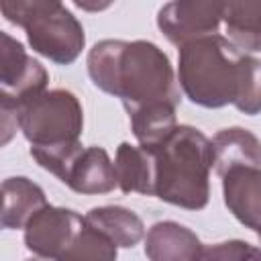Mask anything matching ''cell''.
<instances>
[{
  "mask_svg": "<svg viewBox=\"0 0 261 261\" xmlns=\"http://www.w3.org/2000/svg\"><path fill=\"white\" fill-rule=\"evenodd\" d=\"M224 0H171L157 12V27L177 47L198 37L218 33Z\"/></svg>",
  "mask_w": 261,
  "mask_h": 261,
  "instance_id": "52a82bcc",
  "label": "cell"
},
{
  "mask_svg": "<svg viewBox=\"0 0 261 261\" xmlns=\"http://www.w3.org/2000/svg\"><path fill=\"white\" fill-rule=\"evenodd\" d=\"M0 104L18 112L24 102L47 90L49 73L24 51L20 41L4 31L0 33Z\"/></svg>",
  "mask_w": 261,
  "mask_h": 261,
  "instance_id": "5b68a950",
  "label": "cell"
},
{
  "mask_svg": "<svg viewBox=\"0 0 261 261\" xmlns=\"http://www.w3.org/2000/svg\"><path fill=\"white\" fill-rule=\"evenodd\" d=\"M67 259H116V243L104 234L100 228L90 224L88 220L84 222L71 251L67 253Z\"/></svg>",
  "mask_w": 261,
  "mask_h": 261,
  "instance_id": "e0dca14e",
  "label": "cell"
},
{
  "mask_svg": "<svg viewBox=\"0 0 261 261\" xmlns=\"http://www.w3.org/2000/svg\"><path fill=\"white\" fill-rule=\"evenodd\" d=\"M45 204L47 198L41 186L22 175L6 177L2 181V228H24Z\"/></svg>",
  "mask_w": 261,
  "mask_h": 261,
  "instance_id": "5bb4252c",
  "label": "cell"
},
{
  "mask_svg": "<svg viewBox=\"0 0 261 261\" xmlns=\"http://www.w3.org/2000/svg\"><path fill=\"white\" fill-rule=\"evenodd\" d=\"M177 82L186 98L202 108L232 104L249 116L261 112V59L218 33L179 47Z\"/></svg>",
  "mask_w": 261,
  "mask_h": 261,
  "instance_id": "6da1fadb",
  "label": "cell"
},
{
  "mask_svg": "<svg viewBox=\"0 0 261 261\" xmlns=\"http://www.w3.org/2000/svg\"><path fill=\"white\" fill-rule=\"evenodd\" d=\"M210 257L212 259H247V257L259 259L261 249H255L243 241H226V243H216L212 247L204 245L202 259H210Z\"/></svg>",
  "mask_w": 261,
  "mask_h": 261,
  "instance_id": "d6986e66",
  "label": "cell"
},
{
  "mask_svg": "<svg viewBox=\"0 0 261 261\" xmlns=\"http://www.w3.org/2000/svg\"><path fill=\"white\" fill-rule=\"evenodd\" d=\"M204 245L184 224L173 220L155 222L145 237V255L153 261L202 259Z\"/></svg>",
  "mask_w": 261,
  "mask_h": 261,
  "instance_id": "8fae6325",
  "label": "cell"
},
{
  "mask_svg": "<svg viewBox=\"0 0 261 261\" xmlns=\"http://www.w3.org/2000/svg\"><path fill=\"white\" fill-rule=\"evenodd\" d=\"M2 16L20 29L31 27L35 20L59 10L63 0H0Z\"/></svg>",
  "mask_w": 261,
  "mask_h": 261,
  "instance_id": "ac0fdd59",
  "label": "cell"
},
{
  "mask_svg": "<svg viewBox=\"0 0 261 261\" xmlns=\"http://www.w3.org/2000/svg\"><path fill=\"white\" fill-rule=\"evenodd\" d=\"M149 151L155 157V196L186 210L206 208L212 169V145L206 135L177 124Z\"/></svg>",
  "mask_w": 261,
  "mask_h": 261,
  "instance_id": "3957f363",
  "label": "cell"
},
{
  "mask_svg": "<svg viewBox=\"0 0 261 261\" xmlns=\"http://www.w3.org/2000/svg\"><path fill=\"white\" fill-rule=\"evenodd\" d=\"M84 110L69 90H45L18 108V130L31 147H57L82 137Z\"/></svg>",
  "mask_w": 261,
  "mask_h": 261,
  "instance_id": "277c9868",
  "label": "cell"
},
{
  "mask_svg": "<svg viewBox=\"0 0 261 261\" xmlns=\"http://www.w3.org/2000/svg\"><path fill=\"white\" fill-rule=\"evenodd\" d=\"M222 196L228 212L247 228H261V167L237 165L224 171Z\"/></svg>",
  "mask_w": 261,
  "mask_h": 261,
  "instance_id": "9c48e42d",
  "label": "cell"
},
{
  "mask_svg": "<svg viewBox=\"0 0 261 261\" xmlns=\"http://www.w3.org/2000/svg\"><path fill=\"white\" fill-rule=\"evenodd\" d=\"M86 63L92 84L120 98L126 114L157 104L179 106V82L169 57L151 41L104 39L90 49Z\"/></svg>",
  "mask_w": 261,
  "mask_h": 261,
  "instance_id": "7a4b0ae2",
  "label": "cell"
},
{
  "mask_svg": "<svg viewBox=\"0 0 261 261\" xmlns=\"http://www.w3.org/2000/svg\"><path fill=\"white\" fill-rule=\"evenodd\" d=\"M212 167L218 177L237 165L261 167V141L243 126L218 130L212 141Z\"/></svg>",
  "mask_w": 261,
  "mask_h": 261,
  "instance_id": "7c38bea8",
  "label": "cell"
},
{
  "mask_svg": "<svg viewBox=\"0 0 261 261\" xmlns=\"http://www.w3.org/2000/svg\"><path fill=\"white\" fill-rule=\"evenodd\" d=\"M24 33L33 51L57 65L73 63L86 45L82 22L65 6L35 20Z\"/></svg>",
  "mask_w": 261,
  "mask_h": 261,
  "instance_id": "ba28073f",
  "label": "cell"
},
{
  "mask_svg": "<svg viewBox=\"0 0 261 261\" xmlns=\"http://www.w3.org/2000/svg\"><path fill=\"white\" fill-rule=\"evenodd\" d=\"M114 171L124 194L155 196V157L143 145L120 143L114 155Z\"/></svg>",
  "mask_w": 261,
  "mask_h": 261,
  "instance_id": "4fadbf2b",
  "label": "cell"
},
{
  "mask_svg": "<svg viewBox=\"0 0 261 261\" xmlns=\"http://www.w3.org/2000/svg\"><path fill=\"white\" fill-rule=\"evenodd\" d=\"M226 37L249 53L261 51V0H224Z\"/></svg>",
  "mask_w": 261,
  "mask_h": 261,
  "instance_id": "9a60e30c",
  "label": "cell"
},
{
  "mask_svg": "<svg viewBox=\"0 0 261 261\" xmlns=\"http://www.w3.org/2000/svg\"><path fill=\"white\" fill-rule=\"evenodd\" d=\"M86 216L75 210L45 204L24 226L27 249L43 259H67Z\"/></svg>",
  "mask_w": 261,
  "mask_h": 261,
  "instance_id": "8992f818",
  "label": "cell"
},
{
  "mask_svg": "<svg viewBox=\"0 0 261 261\" xmlns=\"http://www.w3.org/2000/svg\"><path fill=\"white\" fill-rule=\"evenodd\" d=\"M67 188H71L77 194H108L114 188H118L114 163L110 161L108 153L102 147H84V151L73 161L65 181Z\"/></svg>",
  "mask_w": 261,
  "mask_h": 261,
  "instance_id": "30bf717a",
  "label": "cell"
},
{
  "mask_svg": "<svg viewBox=\"0 0 261 261\" xmlns=\"http://www.w3.org/2000/svg\"><path fill=\"white\" fill-rule=\"evenodd\" d=\"M73 4L86 12H102L114 4V0H73Z\"/></svg>",
  "mask_w": 261,
  "mask_h": 261,
  "instance_id": "ffe728a7",
  "label": "cell"
},
{
  "mask_svg": "<svg viewBox=\"0 0 261 261\" xmlns=\"http://www.w3.org/2000/svg\"><path fill=\"white\" fill-rule=\"evenodd\" d=\"M255 232L259 234V243H261V228H259V230H255Z\"/></svg>",
  "mask_w": 261,
  "mask_h": 261,
  "instance_id": "44dd1931",
  "label": "cell"
},
{
  "mask_svg": "<svg viewBox=\"0 0 261 261\" xmlns=\"http://www.w3.org/2000/svg\"><path fill=\"white\" fill-rule=\"evenodd\" d=\"M86 220L108 234L116 247H135L145 237L143 220L124 206H98L86 214Z\"/></svg>",
  "mask_w": 261,
  "mask_h": 261,
  "instance_id": "2e32d148",
  "label": "cell"
}]
</instances>
